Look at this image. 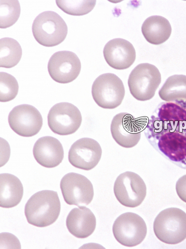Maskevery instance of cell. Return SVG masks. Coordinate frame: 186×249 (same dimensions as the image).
I'll return each instance as SVG.
<instances>
[{
    "label": "cell",
    "instance_id": "cell-1",
    "mask_svg": "<svg viewBox=\"0 0 186 249\" xmlns=\"http://www.w3.org/2000/svg\"><path fill=\"white\" fill-rule=\"evenodd\" d=\"M144 120L151 145L169 161L186 169V101L161 103Z\"/></svg>",
    "mask_w": 186,
    "mask_h": 249
},
{
    "label": "cell",
    "instance_id": "cell-2",
    "mask_svg": "<svg viewBox=\"0 0 186 249\" xmlns=\"http://www.w3.org/2000/svg\"><path fill=\"white\" fill-rule=\"evenodd\" d=\"M61 211V203L57 192L45 190L32 196L26 204L27 221L37 228H46L55 223Z\"/></svg>",
    "mask_w": 186,
    "mask_h": 249
},
{
    "label": "cell",
    "instance_id": "cell-3",
    "mask_svg": "<svg viewBox=\"0 0 186 249\" xmlns=\"http://www.w3.org/2000/svg\"><path fill=\"white\" fill-rule=\"evenodd\" d=\"M153 230L157 239L167 245H177L186 239V213L177 208L162 210L155 218Z\"/></svg>",
    "mask_w": 186,
    "mask_h": 249
},
{
    "label": "cell",
    "instance_id": "cell-4",
    "mask_svg": "<svg viewBox=\"0 0 186 249\" xmlns=\"http://www.w3.org/2000/svg\"><path fill=\"white\" fill-rule=\"evenodd\" d=\"M32 31L35 40L41 45L52 47L65 39L68 27L61 16L47 11L37 17L32 24Z\"/></svg>",
    "mask_w": 186,
    "mask_h": 249
},
{
    "label": "cell",
    "instance_id": "cell-5",
    "mask_svg": "<svg viewBox=\"0 0 186 249\" xmlns=\"http://www.w3.org/2000/svg\"><path fill=\"white\" fill-rule=\"evenodd\" d=\"M161 75L155 66L142 63L131 71L128 79L130 92L137 100L149 101L161 84Z\"/></svg>",
    "mask_w": 186,
    "mask_h": 249
},
{
    "label": "cell",
    "instance_id": "cell-6",
    "mask_svg": "<svg viewBox=\"0 0 186 249\" xmlns=\"http://www.w3.org/2000/svg\"><path fill=\"white\" fill-rule=\"evenodd\" d=\"M92 93L98 106L105 109H114L122 104L125 89L118 76L106 73L98 76L93 83Z\"/></svg>",
    "mask_w": 186,
    "mask_h": 249
},
{
    "label": "cell",
    "instance_id": "cell-7",
    "mask_svg": "<svg viewBox=\"0 0 186 249\" xmlns=\"http://www.w3.org/2000/svg\"><path fill=\"white\" fill-rule=\"evenodd\" d=\"M115 239L122 245L134 247L145 239L147 229L144 220L133 213H125L119 216L113 225Z\"/></svg>",
    "mask_w": 186,
    "mask_h": 249
},
{
    "label": "cell",
    "instance_id": "cell-8",
    "mask_svg": "<svg viewBox=\"0 0 186 249\" xmlns=\"http://www.w3.org/2000/svg\"><path fill=\"white\" fill-rule=\"evenodd\" d=\"M114 193L124 207L136 208L143 203L146 196L144 181L138 174L127 171L120 174L114 182Z\"/></svg>",
    "mask_w": 186,
    "mask_h": 249
},
{
    "label": "cell",
    "instance_id": "cell-9",
    "mask_svg": "<svg viewBox=\"0 0 186 249\" xmlns=\"http://www.w3.org/2000/svg\"><path fill=\"white\" fill-rule=\"evenodd\" d=\"M49 128L61 136L74 134L79 129L82 116L79 109L69 103H60L53 106L47 116Z\"/></svg>",
    "mask_w": 186,
    "mask_h": 249
},
{
    "label": "cell",
    "instance_id": "cell-10",
    "mask_svg": "<svg viewBox=\"0 0 186 249\" xmlns=\"http://www.w3.org/2000/svg\"><path fill=\"white\" fill-rule=\"evenodd\" d=\"M63 197L70 206L78 207L89 205L94 197V188L86 177L74 173L65 175L60 182Z\"/></svg>",
    "mask_w": 186,
    "mask_h": 249
},
{
    "label": "cell",
    "instance_id": "cell-11",
    "mask_svg": "<svg viewBox=\"0 0 186 249\" xmlns=\"http://www.w3.org/2000/svg\"><path fill=\"white\" fill-rule=\"evenodd\" d=\"M144 128L143 118L136 119L127 113L117 114L111 124V134L115 142L120 146L127 148L138 145Z\"/></svg>",
    "mask_w": 186,
    "mask_h": 249
},
{
    "label": "cell",
    "instance_id": "cell-12",
    "mask_svg": "<svg viewBox=\"0 0 186 249\" xmlns=\"http://www.w3.org/2000/svg\"><path fill=\"white\" fill-rule=\"evenodd\" d=\"M10 128L17 135L31 137L42 129L43 118L40 112L33 106L23 104L13 108L9 114Z\"/></svg>",
    "mask_w": 186,
    "mask_h": 249
},
{
    "label": "cell",
    "instance_id": "cell-13",
    "mask_svg": "<svg viewBox=\"0 0 186 249\" xmlns=\"http://www.w3.org/2000/svg\"><path fill=\"white\" fill-rule=\"evenodd\" d=\"M81 68L80 59L71 52L62 51L54 53L47 66L51 78L59 84H66L78 78Z\"/></svg>",
    "mask_w": 186,
    "mask_h": 249
},
{
    "label": "cell",
    "instance_id": "cell-14",
    "mask_svg": "<svg viewBox=\"0 0 186 249\" xmlns=\"http://www.w3.org/2000/svg\"><path fill=\"white\" fill-rule=\"evenodd\" d=\"M102 150L100 143L90 138H83L71 147L69 161L76 168L89 171L100 161Z\"/></svg>",
    "mask_w": 186,
    "mask_h": 249
},
{
    "label": "cell",
    "instance_id": "cell-15",
    "mask_svg": "<svg viewBox=\"0 0 186 249\" xmlns=\"http://www.w3.org/2000/svg\"><path fill=\"white\" fill-rule=\"evenodd\" d=\"M103 54L108 64L118 70L129 68L136 58L133 44L120 38L108 41L104 48Z\"/></svg>",
    "mask_w": 186,
    "mask_h": 249
},
{
    "label": "cell",
    "instance_id": "cell-16",
    "mask_svg": "<svg viewBox=\"0 0 186 249\" xmlns=\"http://www.w3.org/2000/svg\"><path fill=\"white\" fill-rule=\"evenodd\" d=\"M33 155L38 163L47 168L57 167L64 158L62 143L56 138L46 136L40 138L35 142Z\"/></svg>",
    "mask_w": 186,
    "mask_h": 249
},
{
    "label": "cell",
    "instance_id": "cell-17",
    "mask_svg": "<svg viewBox=\"0 0 186 249\" xmlns=\"http://www.w3.org/2000/svg\"><path fill=\"white\" fill-rule=\"evenodd\" d=\"M66 226L73 236L79 239H85L94 233L96 219L94 214L88 208H76L68 215Z\"/></svg>",
    "mask_w": 186,
    "mask_h": 249
},
{
    "label": "cell",
    "instance_id": "cell-18",
    "mask_svg": "<svg viewBox=\"0 0 186 249\" xmlns=\"http://www.w3.org/2000/svg\"><path fill=\"white\" fill-rule=\"evenodd\" d=\"M141 32L147 42L160 45L170 37L172 27L169 20L163 17L152 16L144 21Z\"/></svg>",
    "mask_w": 186,
    "mask_h": 249
},
{
    "label": "cell",
    "instance_id": "cell-19",
    "mask_svg": "<svg viewBox=\"0 0 186 249\" xmlns=\"http://www.w3.org/2000/svg\"><path fill=\"white\" fill-rule=\"evenodd\" d=\"M0 182L1 207L11 208L18 205L24 195V187L20 180L13 175L1 174Z\"/></svg>",
    "mask_w": 186,
    "mask_h": 249
},
{
    "label": "cell",
    "instance_id": "cell-20",
    "mask_svg": "<svg viewBox=\"0 0 186 249\" xmlns=\"http://www.w3.org/2000/svg\"><path fill=\"white\" fill-rule=\"evenodd\" d=\"M158 95L166 102L186 101V75L170 76L158 92Z\"/></svg>",
    "mask_w": 186,
    "mask_h": 249
},
{
    "label": "cell",
    "instance_id": "cell-21",
    "mask_svg": "<svg viewBox=\"0 0 186 249\" xmlns=\"http://www.w3.org/2000/svg\"><path fill=\"white\" fill-rule=\"evenodd\" d=\"M23 54L20 44L14 38L4 37L0 40V66L10 69L20 62Z\"/></svg>",
    "mask_w": 186,
    "mask_h": 249
},
{
    "label": "cell",
    "instance_id": "cell-22",
    "mask_svg": "<svg viewBox=\"0 0 186 249\" xmlns=\"http://www.w3.org/2000/svg\"><path fill=\"white\" fill-rule=\"evenodd\" d=\"M20 15V5L18 1H0V27L7 29L17 21Z\"/></svg>",
    "mask_w": 186,
    "mask_h": 249
},
{
    "label": "cell",
    "instance_id": "cell-23",
    "mask_svg": "<svg viewBox=\"0 0 186 249\" xmlns=\"http://www.w3.org/2000/svg\"><path fill=\"white\" fill-rule=\"evenodd\" d=\"M96 3V1H56L60 9L72 16H83L90 13L95 7Z\"/></svg>",
    "mask_w": 186,
    "mask_h": 249
},
{
    "label": "cell",
    "instance_id": "cell-24",
    "mask_svg": "<svg viewBox=\"0 0 186 249\" xmlns=\"http://www.w3.org/2000/svg\"><path fill=\"white\" fill-rule=\"evenodd\" d=\"M0 101L8 102L17 96L19 91L18 83L15 77L8 73H0Z\"/></svg>",
    "mask_w": 186,
    "mask_h": 249
},
{
    "label": "cell",
    "instance_id": "cell-25",
    "mask_svg": "<svg viewBox=\"0 0 186 249\" xmlns=\"http://www.w3.org/2000/svg\"><path fill=\"white\" fill-rule=\"evenodd\" d=\"M176 189L179 197L183 202L186 203V175L178 179L176 183Z\"/></svg>",
    "mask_w": 186,
    "mask_h": 249
}]
</instances>
